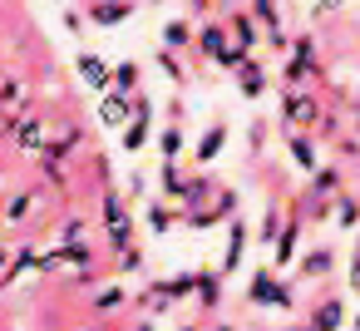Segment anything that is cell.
<instances>
[{
    "label": "cell",
    "mask_w": 360,
    "mask_h": 331,
    "mask_svg": "<svg viewBox=\"0 0 360 331\" xmlns=\"http://www.w3.org/2000/svg\"><path fill=\"white\" fill-rule=\"evenodd\" d=\"M173 223H178V213H168V208H163V203H158V208H153V213H148V227H153V232H168V227H173Z\"/></svg>",
    "instance_id": "cell-18"
},
{
    "label": "cell",
    "mask_w": 360,
    "mask_h": 331,
    "mask_svg": "<svg viewBox=\"0 0 360 331\" xmlns=\"http://www.w3.org/2000/svg\"><path fill=\"white\" fill-rule=\"evenodd\" d=\"M291 154H296V163H301V168H311V163H316V154H311V144H306V139H291Z\"/></svg>",
    "instance_id": "cell-19"
},
{
    "label": "cell",
    "mask_w": 360,
    "mask_h": 331,
    "mask_svg": "<svg viewBox=\"0 0 360 331\" xmlns=\"http://www.w3.org/2000/svg\"><path fill=\"white\" fill-rule=\"evenodd\" d=\"M99 311H114V306H124V292L119 287H109V292H99V301H94Z\"/></svg>",
    "instance_id": "cell-20"
},
{
    "label": "cell",
    "mask_w": 360,
    "mask_h": 331,
    "mask_svg": "<svg viewBox=\"0 0 360 331\" xmlns=\"http://www.w3.org/2000/svg\"><path fill=\"white\" fill-rule=\"evenodd\" d=\"M6 267H11V252H6V247H0V277H6Z\"/></svg>",
    "instance_id": "cell-29"
},
{
    "label": "cell",
    "mask_w": 360,
    "mask_h": 331,
    "mask_svg": "<svg viewBox=\"0 0 360 331\" xmlns=\"http://www.w3.org/2000/svg\"><path fill=\"white\" fill-rule=\"evenodd\" d=\"M232 30H237V50L257 45V25H252V20H242V15H237V20H232Z\"/></svg>",
    "instance_id": "cell-16"
},
{
    "label": "cell",
    "mask_w": 360,
    "mask_h": 331,
    "mask_svg": "<svg viewBox=\"0 0 360 331\" xmlns=\"http://www.w3.org/2000/svg\"><path fill=\"white\" fill-rule=\"evenodd\" d=\"M237 80H242V89H247V94H262V85H266L257 65H242V70H237Z\"/></svg>",
    "instance_id": "cell-14"
},
{
    "label": "cell",
    "mask_w": 360,
    "mask_h": 331,
    "mask_svg": "<svg viewBox=\"0 0 360 331\" xmlns=\"http://www.w3.org/2000/svg\"><path fill=\"white\" fill-rule=\"evenodd\" d=\"M286 119H301V124H306V119H316V104H311L306 94H291V99H286Z\"/></svg>",
    "instance_id": "cell-12"
},
{
    "label": "cell",
    "mask_w": 360,
    "mask_h": 331,
    "mask_svg": "<svg viewBox=\"0 0 360 331\" xmlns=\"http://www.w3.org/2000/svg\"><path fill=\"white\" fill-rule=\"evenodd\" d=\"M247 301L252 306H291V287H281L271 277V267H257L252 282H247Z\"/></svg>",
    "instance_id": "cell-2"
},
{
    "label": "cell",
    "mask_w": 360,
    "mask_h": 331,
    "mask_svg": "<svg viewBox=\"0 0 360 331\" xmlns=\"http://www.w3.org/2000/svg\"><path fill=\"white\" fill-rule=\"evenodd\" d=\"M340 6V0H316V11H335Z\"/></svg>",
    "instance_id": "cell-30"
},
{
    "label": "cell",
    "mask_w": 360,
    "mask_h": 331,
    "mask_svg": "<svg viewBox=\"0 0 360 331\" xmlns=\"http://www.w3.org/2000/svg\"><path fill=\"white\" fill-rule=\"evenodd\" d=\"M340 316H345V306H340L335 296H326V301L316 306V316H311V331H335V326H340Z\"/></svg>",
    "instance_id": "cell-4"
},
{
    "label": "cell",
    "mask_w": 360,
    "mask_h": 331,
    "mask_svg": "<svg viewBox=\"0 0 360 331\" xmlns=\"http://www.w3.org/2000/svg\"><path fill=\"white\" fill-rule=\"evenodd\" d=\"M193 6H207V0H193Z\"/></svg>",
    "instance_id": "cell-31"
},
{
    "label": "cell",
    "mask_w": 360,
    "mask_h": 331,
    "mask_svg": "<svg viewBox=\"0 0 360 331\" xmlns=\"http://www.w3.org/2000/svg\"><path fill=\"white\" fill-rule=\"evenodd\" d=\"M0 104H6V109L15 104V109H20V104H25V89H20V85H6V94H0Z\"/></svg>",
    "instance_id": "cell-23"
},
{
    "label": "cell",
    "mask_w": 360,
    "mask_h": 331,
    "mask_svg": "<svg viewBox=\"0 0 360 331\" xmlns=\"http://www.w3.org/2000/svg\"><path fill=\"white\" fill-rule=\"evenodd\" d=\"M163 40H168V45H183V40H188V30H183V25H178V20H173V25H168V30H163Z\"/></svg>",
    "instance_id": "cell-26"
},
{
    "label": "cell",
    "mask_w": 360,
    "mask_h": 331,
    "mask_svg": "<svg viewBox=\"0 0 360 331\" xmlns=\"http://www.w3.org/2000/svg\"><path fill=\"white\" fill-rule=\"evenodd\" d=\"M350 287H355V296H360V257L350 262Z\"/></svg>",
    "instance_id": "cell-28"
},
{
    "label": "cell",
    "mask_w": 360,
    "mask_h": 331,
    "mask_svg": "<svg viewBox=\"0 0 360 331\" xmlns=\"http://www.w3.org/2000/svg\"><path fill=\"white\" fill-rule=\"evenodd\" d=\"M139 262H143V252H139V247H129V252H119V272H134Z\"/></svg>",
    "instance_id": "cell-24"
},
{
    "label": "cell",
    "mask_w": 360,
    "mask_h": 331,
    "mask_svg": "<svg viewBox=\"0 0 360 331\" xmlns=\"http://www.w3.org/2000/svg\"><path fill=\"white\" fill-rule=\"evenodd\" d=\"M163 193H168V198H188V183H183L178 173H173V163L163 168Z\"/></svg>",
    "instance_id": "cell-17"
},
{
    "label": "cell",
    "mask_w": 360,
    "mask_h": 331,
    "mask_svg": "<svg viewBox=\"0 0 360 331\" xmlns=\"http://www.w3.org/2000/svg\"><path fill=\"white\" fill-rule=\"evenodd\" d=\"M296 237H301V223H291L286 232H281V242H276V267H291V257H296Z\"/></svg>",
    "instance_id": "cell-10"
},
{
    "label": "cell",
    "mask_w": 360,
    "mask_h": 331,
    "mask_svg": "<svg viewBox=\"0 0 360 331\" xmlns=\"http://www.w3.org/2000/svg\"><path fill=\"white\" fill-rule=\"evenodd\" d=\"M183 331H193V326H183Z\"/></svg>",
    "instance_id": "cell-34"
},
{
    "label": "cell",
    "mask_w": 360,
    "mask_h": 331,
    "mask_svg": "<svg viewBox=\"0 0 360 331\" xmlns=\"http://www.w3.org/2000/svg\"><path fill=\"white\" fill-rule=\"evenodd\" d=\"M25 213H30V198H25V193H15V198L6 203V223L15 227V223H25Z\"/></svg>",
    "instance_id": "cell-15"
},
{
    "label": "cell",
    "mask_w": 360,
    "mask_h": 331,
    "mask_svg": "<svg viewBox=\"0 0 360 331\" xmlns=\"http://www.w3.org/2000/svg\"><path fill=\"white\" fill-rule=\"evenodd\" d=\"M217 331H232V326H217Z\"/></svg>",
    "instance_id": "cell-33"
},
{
    "label": "cell",
    "mask_w": 360,
    "mask_h": 331,
    "mask_svg": "<svg viewBox=\"0 0 360 331\" xmlns=\"http://www.w3.org/2000/svg\"><path fill=\"white\" fill-rule=\"evenodd\" d=\"M129 15H134L129 0H99V6H94V25H119V20H129Z\"/></svg>",
    "instance_id": "cell-5"
},
{
    "label": "cell",
    "mask_w": 360,
    "mask_h": 331,
    "mask_svg": "<svg viewBox=\"0 0 360 331\" xmlns=\"http://www.w3.org/2000/svg\"><path fill=\"white\" fill-rule=\"evenodd\" d=\"M129 114H134V99H124V94H109V99L99 104V119H104V124H124Z\"/></svg>",
    "instance_id": "cell-7"
},
{
    "label": "cell",
    "mask_w": 360,
    "mask_h": 331,
    "mask_svg": "<svg viewBox=\"0 0 360 331\" xmlns=\"http://www.w3.org/2000/svg\"><path fill=\"white\" fill-rule=\"evenodd\" d=\"M257 11H262V20H266L271 35H276V11H271V0H257ZM276 40H281V35H276Z\"/></svg>",
    "instance_id": "cell-25"
},
{
    "label": "cell",
    "mask_w": 360,
    "mask_h": 331,
    "mask_svg": "<svg viewBox=\"0 0 360 331\" xmlns=\"http://www.w3.org/2000/svg\"><path fill=\"white\" fill-rule=\"evenodd\" d=\"M198 301L202 306H217L222 301V277H198Z\"/></svg>",
    "instance_id": "cell-11"
},
{
    "label": "cell",
    "mask_w": 360,
    "mask_h": 331,
    "mask_svg": "<svg viewBox=\"0 0 360 331\" xmlns=\"http://www.w3.org/2000/svg\"><path fill=\"white\" fill-rule=\"evenodd\" d=\"M11 144H15V149H40V144H45V124H40V119H20V124L11 129Z\"/></svg>",
    "instance_id": "cell-3"
},
{
    "label": "cell",
    "mask_w": 360,
    "mask_h": 331,
    "mask_svg": "<svg viewBox=\"0 0 360 331\" xmlns=\"http://www.w3.org/2000/svg\"><path fill=\"white\" fill-rule=\"evenodd\" d=\"M114 80H119V89H134V85H139V70H134V65H119Z\"/></svg>",
    "instance_id": "cell-21"
},
{
    "label": "cell",
    "mask_w": 360,
    "mask_h": 331,
    "mask_svg": "<svg viewBox=\"0 0 360 331\" xmlns=\"http://www.w3.org/2000/svg\"><path fill=\"white\" fill-rule=\"evenodd\" d=\"M104 232H109V247H114V252H129V247H134V227H129L124 198H119L114 188L104 193Z\"/></svg>",
    "instance_id": "cell-1"
},
{
    "label": "cell",
    "mask_w": 360,
    "mask_h": 331,
    "mask_svg": "<svg viewBox=\"0 0 360 331\" xmlns=\"http://www.w3.org/2000/svg\"><path fill=\"white\" fill-rule=\"evenodd\" d=\"M139 331H153V326H139Z\"/></svg>",
    "instance_id": "cell-32"
},
{
    "label": "cell",
    "mask_w": 360,
    "mask_h": 331,
    "mask_svg": "<svg viewBox=\"0 0 360 331\" xmlns=\"http://www.w3.org/2000/svg\"><path fill=\"white\" fill-rule=\"evenodd\" d=\"M79 80L94 85V89H104V85H109V65H104L99 55H79Z\"/></svg>",
    "instance_id": "cell-6"
},
{
    "label": "cell",
    "mask_w": 360,
    "mask_h": 331,
    "mask_svg": "<svg viewBox=\"0 0 360 331\" xmlns=\"http://www.w3.org/2000/svg\"><path fill=\"white\" fill-rule=\"evenodd\" d=\"M340 227H355V203H340Z\"/></svg>",
    "instance_id": "cell-27"
},
{
    "label": "cell",
    "mask_w": 360,
    "mask_h": 331,
    "mask_svg": "<svg viewBox=\"0 0 360 331\" xmlns=\"http://www.w3.org/2000/svg\"><path fill=\"white\" fill-rule=\"evenodd\" d=\"M222 139H227V129H222V124H212V129L202 134V144H198V158H202V163H212V158L222 154Z\"/></svg>",
    "instance_id": "cell-9"
},
{
    "label": "cell",
    "mask_w": 360,
    "mask_h": 331,
    "mask_svg": "<svg viewBox=\"0 0 360 331\" xmlns=\"http://www.w3.org/2000/svg\"><path fill=\"white\" fill-rule=\"evenodd\" d=\"M242 242H247V227L232 223V227H227V257H222V272H232V267L242 262Z\"/></svg>",
    "instance_id": "cell-8"
},
{
    "label": "cell",
    "mask_w": 360,
    "mask_h": 331,
    "mask_svg": "<svg viewBox=\"0 0 360 331\" xmlns=\"http://www.w3.org/2000/svg\"><path fill=\"white\" fill-rule=\"evenodd\" d=\"M158 149H163V158L173 163V158L183 154V129H178V124H173V129H163V139H158Z\"/></svg>",
    "instance_id": "cell-13"
},
{
    "label": "cell",
    "mask_w": 360,
    "mask_h": 331,
    "mask_svg": "<svg viewBox=\"0 0 360 331\" xmlns=\"http://www.w3.org/2000/svg\"><path fill=\"white\" fill-rule=\"evenodd\" d=\"M326 267H330V252H311V257H306V272H311V277H321Z\"/></svg>",
    "instance_id": "cell-22"
}]
</instances>
